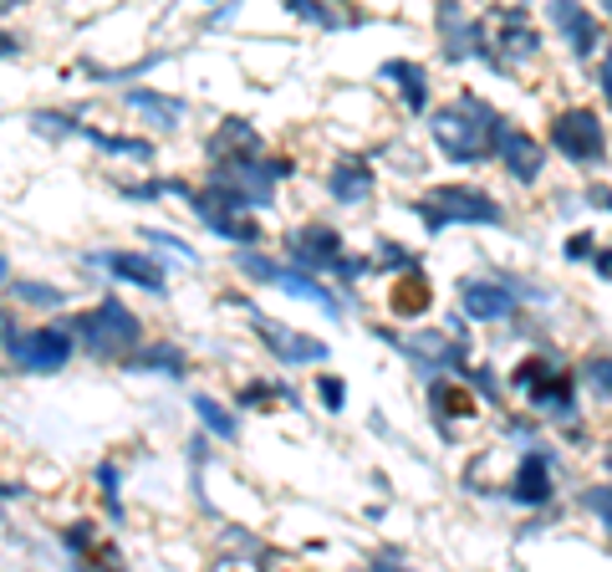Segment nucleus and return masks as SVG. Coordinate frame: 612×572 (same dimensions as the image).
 <instances>
[{
    "label": "nucleus",
    "instance_id": "obj_1",
    "mask_svg": "<svg viewBox=\"0 0 612 572\" xmlns=\"http://www.w3.org/2000/svg\"><path fill=\"white\" fill-rule=\"evenodd\" d=\"M434 144L449 164H480L490 144H500V119L496 108H485L480 98H454L429 119Z\"/></svg>",
    "mask_w": 612,
    "mask_h": 572
},
{
    "label": "nucleus",
    "instance_id": "obj_2",
    "mask_svg": "<svg viewBox=\"0 0 612 572\" xmlns=\"http://www.w3.org/2000/svg\"><path fill=\"white\" fill-rule=\"evenodd\" d=\"M77 337L92 358H128L143 337V322L133 318L123 302H102L87 318H77Z\"/></svg>",
    "mask_w": 612,
    "mask_h": 572
},
{
    "label": "nucleus",
    "instance_id": "obj_3",
    "mask_svg": "<svg viewBox=\"0 0 612 572\" xmlns=\"http://www.w3.org/2000/svg\"><path fill=\"white\" fill-rule=\"evenodd\" d=\"M189 204H195V215L215 231V236L225 240H240V246H250V240H261V225L246 215V210H255V204L240 195V189H225V185H210L204 195H189Z\"/></svg>",
    "mask_w": 612,
    "mask_h": 572
},
{
    "label": "nucleus",
    "instance_id": "obj_4",
    "mask_svg": "<svg viewBox=\"0 0 612 572\" xmlns=\"http://www.w3.org/2000/svg\"><path fill=\"white\" fill-rule=\"evenodd\" d=\"M419 220L429 231H445L454 220H475V225H500V204L480 189H429L419 200Z\"/></svg>",
    "mask_w": 612,
    "mask_h": 572
},
{
    "label": "nucleus",
    "instance_id": "obj_5",
    "mask_svg": "<svg viewBox=\"0 0 612 572\" xmlns=\"http://www.w3.org/2000/svg\"><path fill=\"white\" fill-rule=\"evenodd\" d=\"M551 149L562 159H572V164H597L602 159V123H597V113H587V108L562 113L551 123Z\"/></svg>",
    "mask_w": 612,
    "mask_h": 572
},
{
    "label": "nucleus",
    "instance_id": "obj_6",
    "mask_svg": "<svg viewBox=\"0 0 612 572\" xmlns=\"http://www.w3.org/2000/svg\"><path fill=\"white\" fill-rule=\"evenodd\" d=\"M240 271H246V276H255V282H265V286H282V291L301 297V302L322 307L327 318H337V297L312 282V271H291V266H282V261H261V256H240Z\"/></svg>",
    "mask_w": 612,
    "mask_h": 572
},
{
    "label": "nucleus",
    "instance_id": "obj_7",
    "mask_svg": "<svg viewBox=\"0 0 612 572\" xmlns=\"http://www.w3.org/2000/svg\"><path fill=\"white\" fill-rule=\"evenodd\" d=\"M11 358H16V369H26V373H57V369H66V358H72V337H66L62 327H32V333L11 337Z\"/></svg>",
    "mask_w": 612,
    "mask_h": 572
},
{
    "label": "nucleus",
    "instance_id": "obj_8",
    "mask_svg": "<svg viewBox=\"0 0 612 572\" xmlns=\"http://www.w3.org/2000/svg\"><path fill=\"white\" fill-rule=\"evenodd\" d=\"M286 174V164H265V159H230L225 153V164H215V185L225 189H240L250 204H271V189L276 179Z\"/></svg>",
    "mask_w": 612,
    "mask_h": 572
},
{
    "label": "nucleus",
    "instance_id": "obj_9",
    "mask_svg": "<svg viewBox=\"0 0 612 572\" xmlns=\"http://www.w3.org/2000/svg\"><path fill=\"white\" fill-rule=\"evenodd\" d=\"M255 337L276 353V363H322V358H327V343L301 337V333H291V327H282V322H271V318H255Z\"/></svg>",
    "mask_w": 612,
    "mask_h": 572
},
{
    "label": "nucleus",
    "instance_id": "obj_10",
    "mask_svg": "<svg viewBox=\"0 0 612 572\" xmlns=\"http://www.w3.org/2000/svg\"><path fill=\"white\" fill-rule=\"evenodd\" d=\"M291 261H301L307 271L342 266V240H337V231H327V225H301L297 236H291Z\"/></svg>",
    "mask_w": 612,
    "mask_h": 572
},
{
    "label": "nucleus",
    "instance_id": "obj_11",
    "mask_svg": "<svg viewBox=\"0 0 612 572\" xmlns=\"http://www.w3.org/2000/svg\"><path fill=\"white\" fill-rule=\"evenodd\" d=\"M460 302H464V312H470L475 322H500V318H511L515 297L505 291V286H496V282H464Z\"/></svg>",
    "mask_w": 612,
    "mask_h": 572
},
{
    "label": "nucleus",
    "instance_id": "obj_12",
    "mask_svg": "<svg viewBox=\"0 0 612 572\" xmlns=\"http://www.w3.org/2000/svg\"><path fill=\"white\" fill-rule=\"evenodd\" d=\"M98 261L113 271V276H123L128 286H143V291H153V297H164V271L153 266L149 256H138V251H108V256H98Z\"/></svg>",
    "mask_w": 612,
    "mask_h": 572
},
{
    "label": "nucleus",
    "instance_id": "obj_13",
    "mask_svg": "<svg viewBox=\"0 0 612 572\" xmlns=\"http://www.w3.org/2000/svg\"><path fill=\"white\" fill-rule=\"evenodd\" d=\"M500 159H505V169H511V179H521V185H530V179H541V144L526 134H505L500 128Z\"/></svg>",
    "mask_w": 612,
    "mask_h": 572
},
{
    "label": "nucleus",
    "instance_id": "obj_14",
    "mask_svg": "<svg viewBox=\"0 0 612 572\" xmlns=\"http://www.w3.org/2000/svg\"><path fill=\"white\" fill-rule=\"evenodd\" d=\"M128 108L133 113H143V119H149L153 128H164V134H174V128L189 119V108H184L179 98H164V92H149V87H133Z\"/></svg>",
    "mask_w": 612,
    "mask_h": 572
},
{
    "label": "nucleus",
    "instance_id": "obj_15",
    "mask_svg": "<svg viewBox=\"0 0 612 572\" xmlns=\"http://www.w3.org/2000/svg\"><path fill=\"white\" fill-rule=\"evenodd\" d=\"M327 189L337 204H363L373 195V169L363 159H342V164L327 174Z\"/></svg>",
    "mask_w": 612,
    "mask_h": 572
},
{
    "label": "nucleus",
    "instance_id": "obj_16",
    "mask_svg": "<svg viewBox=\"0 0 612 572\" xmlns=\"http://www.w3.org/2000/svg\"><path fill=\"white\" fill-rule=\"evenodd\" d=\"M511 496H515V501H526V506L547 501V496H551V465H547V455H526V460H521Z\"/></svg>",
    "mask_w": 612,
    "mask_h": 572
},
{
    "label": "nucleus",
    "instance_id": "obj_17",
    "mask_svg": "<svg viewBox=\"0 0 612 572\" xmlns=\"http://www.w3.org/2000/svg\"><path fill=\"white\" fill-rule=\"evenodd\" d=\"M551 21L566 32V41L577 51H592L597 47V26H592V16L582 11L577 0H551Z\"/></svg>",
    "mask_w": 612,
    "mask_h": 572
},
{
    "label": "nucleus",
    "instance_id": "obj_18",
    "mask_svg": "<svg viewBox=\"0 0 612 572\" xmlns=\"http://www.w3.org/2000/svg\"><path fill=\"white\" fill-rule=\"evenodd\" d=\"M128 369L138 373H168V378H184V353L179 348H138V353H128Z\"/></svg>",
    "mask_w": 612,
    "mask_h": 572
},
{
    "label": "nucleus",
    "instance_id": "obj_19",
    "mask_svg": "<svg viewBox=\"0 0 612 572\" xmlns=\"http://www.w3.org/2000/svg\"><path fill=\"white\" fill-rule=\"evenodd\" d=\"M383 77L403 87V98H409V108H414V113H424L429 92H424V77H419V67H409V62H388V67H383Z\"/></svg>",
    "mask_w": 612,
    "mask_h": 572
},
{
    "label": "nucleus",
    "instance_id": "obj_20",
    "mask_svg": "<svg viewBox=\"0 0 612 572\" xmlns=\"http://www.w3.org/2000/svg\"><path fill=\"white\" fill-rule=\"evenodd\" d=\"M195 414H199V420H204V430H210V435H220V439H235V420H230V414H225V409L215 405V399H210V394H199V399H195Z\"/></svg>",
    "mask_w": 612,
    "mask_h": 572
},
{
    "label": "nucleus",
    "instance_id": "obj_21",
    "mask_svg": "<svg viewBox=\"0 0 612 572\" xmlns=\"http://www.w3.org/2000/svg\"><path fill=\"white\" fill-rule=\"evenodd\" d=\"M500 47L511 51V57H530V51H536V41H530L526 21H521V16H505V21H500Z\"/></svg>",
    "mask_w": 612,
    "mask_h": 572
},
{
    "label": "nucleus",
    "instance_id": "obj_22",
    "mask_svg": "<svg viewBox=\"0 0 612 572\" xmlns=\"http://www.w3.org/2000/svg\"><path fill=\"white\" fill-rule=\"evenodd\" d=\"M87 138H92L102 153H117V159H149L153 153L143 138H117V134H87Z\"/></svg>",
    "mask_w": 612,
    "mask_h": 572
},
{
    "label": "nucleus",
    "instance_id": "obj_23",
    "mask_svg": "<svg viewBox=\"0 0 612 572\" xmlns=\"http://www.w3.org/2000/svg\"><path fill=\"white\" fill-rule=\"evenodd\" d=\"M286 5H291V16L312 21V26H322V32H337V26H342V16H337V11H327L322 0H286Z\"/></svg>",
    "mask_w": 612,
    "mask_h": 572
},
{
    "label": "nucleus",
    "instance_id": "obj_24",
    "mask_svg": "<svg viewBox=\"0 0 612 572\" xmlns=\"http://www.w3.org/2000/svg\"><path fill=\"white\" fill-rule=\"evenodd\" d=\"M434 405H439V414H470L475 399H470L464 388H454V384H434Z\"/></svg>",
    "mask_w": 612,
    "mask_h": 572
},
{
    "label": "nucleus",
    "instance_id": "obj_25",
    "mask_svg": "<svg viewBox=\"0 0 612 572\" xmlns=\"http://www.w3.org/2000/svg\"><path fill=\"white\" fill-rule=\"evenodd\" d=\"M16 297L32 307H62V291L57 286H36V282H16Z\"/></svg>",
    "mask_w": 612,
    "mask_h": 572
},
{
    "label": "nucleus",
    "instance_id": "obj_26",
    "mask_svg": "<svg viewBox=\"0 0 612 572\" xmlns=\"http://www.w3.org/2000/svg\"><path fill=\"white\" fill-rule=\"evenodd\" d=\"M587 511H592L597 522L612 532V486H597V490H587Z\"/></svg>",
    "mask_w": 612,
    "mask_h": 572
},
{
    "label": "nucleus",
    "instance_id": "obj_27",
    "mask_svg": "<svg viewBox=\"0 0 612 572\" xmlns=\"http://www.w3.org/2000/svg\"><path fill=\"white\" fill-rule=\"evenodd\" d=\"M36 128H41V134H51V138H57V134H77V123H72V119H66V113H36Z\"/></svg>",
    "mask_w": 612,
    "mask_h": 572
},
{
    "label": "nucleus",
    "instance_id": "obj_28",
    "mask_svg": "<svg viewBox=\"0 0 612 572\" xmlns=\"http://www.w3.org/2000/svg\"><path fill=\"white\" fill-rule=\"evenodd\" d=\"M587 384L612 394V358H592V363H587Z\"/></svg>",
    "mask_w": 612,
    "mask_h": 572
},
{
    "label": "nucleus",
    "instance_id": "obj_29",
    "mask_svg": "<svg viewBox=\"0 0 612 572\" xmlns=\"http://www.w3.org/2000/svg\"><path fill=\"white\" fill-rule=\"evenodd\" d=\"M143 240H153V246H164V251H174V256H179V261H199V256L189 251V246H184V240L164 236V231H149V236H143Z\"/></svg>",
    "mask_w": 612,
    "mask_h": 572
},
{
    "label": "nucleus",
    "instance_id": "obj_30",
    "mask_svg": "<svg viewBox=\"0 0 612 572\" xmlns=\"http://www.w3.org/2000/svg\"><path fill=\"white\" fill-rule=\"evenodd\" d=\"M316 394L327 399V409H342V378H322V384H316Z\"/></svg>",
    "mask_w": 612,
    "mask_h": 572
},
{
    "label": "nucleus",
    "instance_id": "obj_31",
    "mask_svg": "<svg viewBox=\"0 0 612 572\" xmlns=\"http://www.w3.org/2000/svg\"><path fill=\"white\" fill-rule=\"evenodd\" d=\"M16 51H21V36L0 32V62H5V57H16Z\"/></svg>",
    "mask_w": 612,
    "mask_h": 572
},
{
    "label": "nucleus",
    "instance_id": "obj_32",
    "mask_svg": "<svg viewBox=\"0 0 612 572\" xmlns=\"http://www.w3.org/2000/svg\"><path fill=\"white\" fill-rule=\"evenodd\" d=\"M602 92H608V108H612V51H608V62H602Z\"/></svg>",
    "mask_w": 612,
    "mask_h": 572
},
{
    "label": "nucleus",
    "instance_id": "obj_33",
    "mask_svg": "<svg viewBox=\"0 0 612 572\" xmlns=\"http://www.w3.org/2000/svg\"><path fill=\"white\" fill-rule=\"evenodd\" d=\"M26 0H0V16H11V11H21Z\"/></svg>",
    "mask_w": 612,
    "mask_h": 572
},
{
    "label": "nucleus",
    "instance_id": "obj_34",
    "mask_svg": "<svg viewBox=\"0 0 612 572\" xmlns=\"http://www.w3.org/2000/svg\"><path fill=\"white\" fill-rule=\"evenodd\" d=\"M5 271H11V261H5V256H0V282H5Z\"/></svg>",
    "mask_w": 612,
    "mask_h": 572
},
{
    "label": "nucleus",
    "instance_id": "obj_35",
    "mask_svg": "<svg viewBox=\"0 0 612 572\" xmlns=\"http://www.w3.org/2000/svg\"><path fill=\"white\" fill-rule=\"evenodd\" d=\"M0 337H5V318H0Z\"/></svg>",
    "mask_w": 612,
    "mask_h": 572
}]
</instances>
